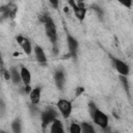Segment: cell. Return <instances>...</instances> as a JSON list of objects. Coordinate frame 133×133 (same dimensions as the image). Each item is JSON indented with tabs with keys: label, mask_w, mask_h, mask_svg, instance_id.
<instances>
[{
	"label": "cell",
	"mask_w": 133,
	"mask_h": 133,
	"mask_svg": "<svg viewBox=\"0 0 133 133\" xmlns=\"http://www.w3.org/2000/svg\"><path fill=\"white\" fill-rule=\"evenodd\" d=\"M45 24V30H46V34L48 36V38L50 39V42L52 43V45L54 46V49H56V42H57V33H56V27H55V23L53 21V19L49 16L46 20Z\"/></svg>",
	"instance_id": "1"
},
{
	"label": "cell",
	"mask_w": 133,
	"mask_h": 133,
	"mask_svg": "<svg viewBox=\"0 0 133 133\" xmlns=\"http://www.w3.org/2000/svg\"><path fill=\"white\" fill-rule=\"evenodd\" d=\"M56 116H57V113H56V111H55L54 109L48 108L47 110H45V111L42 113V117H41L43 129H46V127H47L49 124L53 123V121L56 118Z\"/></svg>",
	"instance_id": "2"
},
{
	"label": "cell",
	"mask_w": 133,
	"mask_h": 133,
	"mask_svg": "<svg viewBox=\"0 0 133 133\" xmlns=\"http://www.w3.org/2000/svg\"><path fill=\"white\" fill-rule=\"evenodd\" d=\"M69 4L72 6L76 17L82 21L85 17V14H86V8L84 6V3L82 1H79V2H74V1H69Z\"/></svg>",
	"instance_id": "3"
},
{
	"label": "cell",
	"mask_w": 133,
	"mask_h": 133,
	"mask_svg": "<svg viewBox=\"0 0 133 133\" xmlns=\"http://www.w3.org/2000/svg\"><path fill=\"white\" fill-rule=\"evenodd\" d=\"M91 117H92L94 122L97 125H99L101 128H103V129L107 128V126H108V116L103 111H101L100 109H97Z\"/></svg>",
	"instance_id": "4"
},
{
	"label": "cell",
	"mask_w": 133,
	"mask_h": 133,
	"mask_svg": "<svg viewBox=\"0 0 133 133\" xmlns=\"http://www.w3.org/2000/svg\"><path fill=\"white\" fill-rule=\"evenodd\" d=\"M57 108L60 111V113L62 114V116L64 118H68L72 112V103L68 100L60 99L57 102Z\"/></svg>",
	"instance_id": "5"
},
{
	"label": "cell",
	"mask_w": 133,
	"mask_h": 133,
	"mask_svg": "<svg viewBox=\"0 0 133 133\" xmlns=\"http://www.w3.org/2000/svg\"><path fill=\"white\" fill-rule=\"evenodd\" d=\"M112 59V62H113V65L115 68V70L123 76H127L129 74V66L126 62L122 61L121 59L118 58H115V57H111Z\"/></svg>",
	"instance_id": "6"
},
{
	"label": "cell",
	"mask_w": 133,
	"mask_h": 133,
	"mask_svg": "<svg viewBox=\"0 0 133 133\" xmlns=\"http://www.w3.org/2000/svg\"><path fill=\"white\" fill-rule=\"evenodd\" d=\"M66 43H68V47H69V52H70V55L73 57V58H76L77 56V51H78V41L72 36L71 34H68L66 36Z\"/></svg>",
	"instance_id": "7"
},
{
	"label": "cell",
	"mask_w": 133,
	"mask_h": 133,
	"mask_svg": "<svg viewBox=\"0 0 133 133\" xmlns=\"http://www.w3.org/2000/svg\"><path fill=\"white\" fill-rule=\"evenodd\" d=\"M0 11L3 14L4 17H10V18H14L16 12H17V6L12 3H9L5 6H2L0 7Z\"/></svg>",
	"instance_id": "8"
},
{
	"label": "cell",
	"mask_w": 133,
	"mask_h": 133,
	"mask_svg": "<svg viewBox=\"0 0 133 133\" xmlns=\"http://www.w3.org/2000/svg\"><path fill=\"white\" fill-rule=\"evenodd\" d=\"M64 73L61 71V70H57L54 74V80H55V83H56V86L59 88V89H62L63 88V85H64Z\"/></svg>",
	"instance_id": "9"
},
{
	"label": "cell",
	"mask_w": 133,
	"mask_h": 133,
	"mask_svg": "<svg viewBox=\"0 0 133 133\" xmlns=\"http://www.w3.org/2000/svg\"><path fill=\"white\" fill-rule=\"evenodd\" d=\"M34 54H35V58L39 63H46L47 62V56L43 50L42 47L39 46H35L34 47Z\"/></svg>",
	"instance_id": "10"
},
{
	"label": "cell",
	"mask_w": 133,
	"mask_h": 133,
	"mask_svg": "<svg viewBox=\"0 0 133 133\" xmlns=\"http://www.w3.org/2000/svg\"><path fill=\"white\" fill-rule=\"evenodd\" d=\"M20 75H21V80L24 82V84L27 86L30 84V81H31V74L29 72V70L25 66H22L21 68V71H20Z\"/></svg>",
	"instance_id": "11"
},
{
	"label": "cell",
	"mask_w": 133,
	"mask_h": 133,
	"mask_svg": "<svg viewBox=\"0 0 133 133\" xmlns=\"http://www.w3.org/2000/svg\"><path fill=\"white\" fill-rule=\"evenodd\" d=\"M29 97H30V101L33 105L38 104L39 99H41V88L35 87V88L31 89V91L29 92Z\"/></svg>",
	"instance_id": "12"
},
{
	"label": "cell",
	"mask_w": 133,
	"mask_h": 133,
	"mask_svg": "<svg viewBox=\"0 0 133 133\" xmlns=\"http://www.w3.org/2000/svg\"><path fill=\"white\" fill-rule=\"evenodd\" d=\"M51 133H63V126L61 122L55 118L51 125Z\"/></svg>",
	"instance_id": "13"
},
{
	"label": "cell",
	"mask_w": 133,
	"mask_h": 133,
	"mask_svg": "<svg viewBox=\"0 0 133 133\" xmlns=\"http://www.w3.org/2000/svg\"><path fill=\"white\" fill-rule=\"evenodd\" d=\"M9 74H10V79L12 80L14 83H19L21 81V75L16 68L11 66L9 69Z\"/></svg>",
	"instance_id": "14"
},
{
	"label": "cell",
	"mask_w": 133,
	"mask_h": 133,
	"mask_svg": "<svg viewBox=\"0 0 133 133\" xmlns=\"http://www.w3.org/2000/svg\"><path fill=\"white\" fill-rule=\"evenodd\" d=\"M20 46L22 47V49H23V51L25 52V54H27V55H30V54H31L32 49H31V44H30V42H29L28 38L24 37V39H23V42L21 43Z\"/></svg>",
	"instance_id": "15"
},
{
	"label": "cell",
	"mask_w": 133,
	"mask_h": 133,
	"mask_svg": "<svg viewBox=\"0 0 133 133\" xmlns=\"http://www.w3.org/2000/svg\"><path fill=\"white\" fill-rule=\"evenodd\" d=\"M81 133H96L94 127L88 123L81 124Z\"/></svg>",
	"instance_id": "16"
},
{
	"label": "cell",
	"mask_w": 133,
	"mask_h": 133,
	"mask_svg": "<svg viewBox=\"0 0 133 133\" xmlns=\"http://www.w3.org/2000/svg\"><path fill=\"white\" fill-rule=\"evenodd\" d=\"M11 130L14 133H21L22 131V126H21V122L19 118L15 119L12 123H11Z\"/></svg>",
	"instance_id": "17"
},
{
	"label": "cell",
	"mask_w": 133,
	"mask_h": 133,
	"mask_svg": "<svg viewBox=\"0 0 133 133\" xmlns=\"http://www.w3.org/2000/svg\"><path fill=\"white\" fill-rule=\"evenodd\" d=\"M70 133H81V126L76 123H73L70 127Z\"/></svg>",
	"instance_id": "18"
},
{
	"label": "cell",
	"mask_w": 133,
	"mask_h": 133,
	"mask_svg": "<svg viewBox=\"0 0 133 133\" xmlns=\"http://www.w3.org/2000/svg\"><path fill=\"white\" fill-rule=\"evenodd\" d=\"M119 80H121V82H122V84H123L125 90H126L127 92H129V83H128V80H127L126 76L119 75Z\"/></svg>",
	"instance_id": "19"
},
{
	"label": "cell",
	"mask_w": 133,
	"mask_h": 133,
	"mask_svg": "<svg viewBox=\"0 0 133 133\" xmlns=\"http://www.w3.org/2000/svg\"><path fill=\"white\" fill-rule=\"evenodd\" d=\"M98 108L96 107V105L92 103V102H90L89 103V113H90V116H92V114L95 113V111L97 110Z\"/></svg>",
	"instance_id": "20"
},
{
	"label": "cell",
	"mask_w": 133,
	"mask_h": 133,
	"mask_svg": "<svg viewBox=\"0 0 133 133\" xmlns=\"http://www.w3.org/2000/svg\"><path fill=\"white\" fill-rule=\"evenodd\" d=\"M3 76H4V79H5V80H9V79H10L9 71H7V70H3Z\"/></svg>",
	"instance_id": "21"
},
{
	"label": "cell",
	"mask_w": 133,
	"mask_h": 133,
	"mask_svg": "<svg viewBox=\"0 0 133 133\" xmlns=\"http://www.w3.org/2000/svg\"><path fill=\"white\" fill-rule=\"evenodd\" d=\"M83 91H84V87H78L77 89H76V97H79L81 94H83Z\"/></svg>",
	"instance_id": "22"
},
{
	"label": "cell",
	"mask_w": 133,
	"mask_h": 133,
	"mask_svg": "<svg viewBox=\"0 0 133 133\" xmlns=\"http://www.w3.org/2000/svg\"><path fill=\"white\" fill-rule=\"evenodd\" d=\"M50 4H52L54 7H57V6H58V1H53V0H51V1H50Z\"/></svg>",
	"instance_id": "23"
},
{
	"label": "cell",
	"mask_w": 133,
	"mask_h": 133,
	"mask_svg": "<svg viewBox=\"0 0 133 133\" xmlns=\"http://www.w3.org/2000/svg\"><path fill=\"white\" fill-rule=\"evenodd\" d=\"M131 4H132V1H128V2H125L124 3V5H126L128 7H131Z\"/></svg>",
	"instance_id": "24"
},
{
	"label": "cell",
	"mask_w": 133,
	"mask_h": 133,
	"mask_svg": "<svg viewBox=\"0 0 133 133\" xmlns=\"http://www.w3.org/2000/svg\"><path fill=\"white\" fill-rule=\"evenodd\" d=\"M2 63V59H1V54H0V64Z\"/></svg>",
	"instance_id": "25"
},
{
	"label": "cell",
	"mask_w": 133,
	"mask_h": 133,
	"mask_svg": "<svg viewBox=\"0 0 133 133\" xmlns=\"http://www.w3.org/2000/svg\"><path fill=\"white\" fill-rule=\"evenodd\" d=\"M0 133H5V132L4 131H0Z\"/></svg>",
	"instance_id": "26"
}]
</instances>
